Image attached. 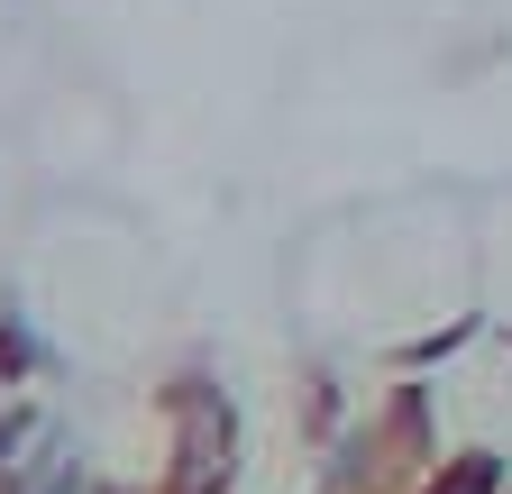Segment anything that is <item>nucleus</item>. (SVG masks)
Instances as JSON below:
<instances>
[{
  "mask_svg": "<svg viewBox=\"0 0 512 494\" xmlns=\"http://www.w3.org/2000/svg\"><path fill=\"white\" fill-rule=\"evenodd\" d=\"M156 421H165V458H156L147 494H229L238 485V403L220 394V376H202V366L165 376Z\"/></svg>",
  "mask_w": 512,
  "mask_h": 494,
  "instance_id": "obj_1",
  "label": "nucleus"
},
{
  "mask_svg": "<svg viewBox=\"0 0 512 494\" xmlns=\"http://www.w3.org/2000/svg\"><path fill=\"white\" fill-rule=\"evenodd\" d=\"M503 485H512V458L485 449V440H467V449H439L412 494H503Z\"/></svg>",
  "mask_w": 512,
  "mask_h": 494,
  "instance_id": "obj_2",
  "label": "nucleus"
},
{
  "mask_svg": "<svg viewBox=\"0 0 512 494\" xmlns=\"http://www.w3.org/2000/svg\"><path fill=\"white\" fill-rule=\"evenodd\" d=\"M0 403H10V394H0Z\"/></svg>",
  "mask_w": 512,
  "mask_h": 494,
  "instance_id": "obj_3",
  "label": "nucleus"
}]
</instances>
